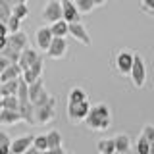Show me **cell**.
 Segmentation results:
<instances>
[{"mask_svg":"<svg viewBox=\"0 0 154 154\" xmlns=\"http://www.w3.org/2000/svg\"><path fill=\"white\" fill-rule=\"evenodd\" d=\"M89 112H91L89 100H83V102H67V119H69L71 125L85 123Z\"/></svg>","mask_w":154,"mask_h":154,"instance_id":"2","label":"cell"},{"mask_svg":"<svg viewBox=\"0 0 154 154\" xmlns=\"http://www.w3.org/2000/svg\"><path fill=\"white\" fill-rule=\"evenodd\" d=\"M94 4H96V6H104L106 0H94Z\"/></svg>","mask_w":154,"mask_h":154,"instance_id":"39","label":"cell"},{"mask_svg":"<svg viewBox=\"0 0 154 154\" xmlns=\"http://www.w3.org/2000/svg\"><path fill=\"white\" fill-rule=\"evenodd\" d=\"M133 154H137V152H133Z\"/></svg>","mask_w":154,"mask_h":154,"instance_id":"43","label":"cell"},{"mask_svg":"<svg viewBox=\"0 0 154 154\" xmlns=\"http://www.w3.org/2000/svg\"><path fill=\"white\" fill-rule=\"evenodd\" d=\"M85 125L93 131H106L112 125V110L106 102H98L91 106V112L85 119Z\"/></svg>","mask_w":154,"mask_h":154,"instance_id":"1","label":"cell"},{"mask_svg":"<svg viewBox=\"0 0 154 154\" xmlns=\"http://www.w3.org/2000/svg\"><path fill=\"white\" fill-rule=\"evenodd\" d=\"M42 66H45V56H41L38 60L33 64L29 69H23V73H21V79L25 81L27 85H31V83H35L37 79H41L42 77Z\"/></svg>","mask_w":154,"mask_h":154,"instance_id":"8","label":"cell"},{"mask_svg":"<svg viewBox=\"0 0 154 154\" xmlns=\"http://www.w3.org/2000/svg\"><path fill=\"white\" fill-rule=\"evenodd\" d=\"M135 152H137V154H150V143H148V139H146V135H144V133H141L137 137Z\"/></svg>","mask_w":154,"mask_h":154,"instance_id":"21","label":"cell"},{"mask_svg":"<svg viewBox=\"0 0 154 154\" xmlns=\"http://www.w3.org/2000/svg\"><path fill=\"white\" fill-rule=\"evenodd\" d=\"M96 150L98 154H116V139H98Z\"/></svg>","mask_w":154,"mask_h":154,"instance_id":"17","label":"cell"},{"mask_svg":"<svg viewBox=\"0 0 154 154\" xmlns=\"http://www.w3.org/2000/svg\"><path fill=\"white\" fill-rule=\"evenodd\" d=\"M41 17L45 19L48 25H52V23H56V21H60V19H64L62 2H60V0H48V2L45 4V8H42Z\"/></svg>","mask_w":154,"mask_h":154,"instance_id":"6","label":"cell"},{"mask_svg":"<svg viewBox=\"0 0 154 154\" xmlns=\"http://www.w3.org/2000/svg\"><path fill=\"white\" fill-rule=\"evenodd\" d=\"M133 62H135V52L127 50V48L118 50V54H116V58H114V66H116V69H118V73H122V75L131 73Z\"/></svg>","mask_w":154,"mask_h":154,"instance_id":"4","label":"cell"},{"mask_svg":"<svg viewBox=\"0 0 154 154\" xmlns=\"http://www.w3.org/2000/svg\"><path fill=\"white\" fill-rule=\"evenodd\" d=\"M14 16L19 17V19H25L29 16V8H27V4H16L14 6Z\"/></svg>","mask_w":154,"mask_h":154,"instance_id":"30","label":"cell"},{"mask_svg":"<svg viewBox=\"0 0 154 154\" xmlns=\"http://www.w3.org/2000/svg\"><path fill=\"white\" fill-rule=\"evenodd\" d=\"M50 29H52V35L54 37H67L69 35V23L66 19H60V21L52 23Z\"/></svg>","mask_w":154,"mask_h":154,"instance_id":"19","label":"cell"},{"mask_svg":"<svg viewBox=\"0 0 154 154\" xmlns=\"http://www.w3.org/2000/svg\"><path fill=\"white\" fill-rule=\"evenodd\" d=\"M116 152H131V139L127 133H119L116 137Z\"/></svg>","mask_w":154,"mask_h":154,"instance_id":"18","label":"cell"},{"mask_svg":"<svg viewBox=\"0 0 154 154\" xmlns=\"http://www.w3.org/2000/svg\"><path fill=\"white\" fill-rule=\"evenodd\" d=\"M33 146L38 148L41 152L48 150V139H46V135H38V137H35V141H33Z\"/></svg>","mask_w":154,"mask_h":154,"instance_id":"29","label":"cell"},{"mask_svg":"<svg viewBox=\"0 0 154 154\" xmlns=\"http://www.w3.org/2000/svg\"><path fill=\"white\" fill-rule=\"evenodd\" d=\"M2 102H4V108H6V110H17V112H19V98H17V94L4 96Z\"/></svg>","mask_w":154,"mask_h":154,"instance_id":"26","label":"cell"},{"mask_svg":"<svg viewBox=\"0 0 154 154\" xmlns=\"http://www.w3.org/2000/svg\"><path fill=\"white\" fill-rule=\"evenodd\" d=\"M19 122H21V116H19L17 110H6L4 108L2 112H0V125L10 127V125H16Z\"/></svg>","mask_w":154,"mask_h":154,"instance_id":"15","label":"cell"},{"mask_svg":"<svg viewBox=\"0 0 154 154\" xmlns=\"http://www.w3.org/2000/svg\"><path fill=\"white\" fill-rule=\"evenodd\" d=\"M23 154H41V150H38V148H35V146H31V148H27Z\"/></svg>","mask_w":154,"mask_h":154,"instance_id":"37","label":"cell"},{"mask_svg":"<svg viewBox=\"0 0 154 154\" xmlns=\"http://www.w3.org/2000/svg\"><path fill=\"white\" fill-rule=\"evenodd\" d=\"M45 93H46V89H45V83H42V77H41V79H37L35 83L29 85V100H31L33 104H35Z\"/></svg>","mask_w":154,"mask_h":154,"instance_id":"16","label":"cell"},{"mask_svg":"<svg viewBox=\"0 0 154 154\" xmlns=\"http://www.w3.org/2000/svg\"><path fill=\"white\" fill-rule=\"evenodd\" d=\"M48 154H66L64 146H58V148H48Z\"/></svg>","mask_w":154,"mask_h":154,"instance_id":"35","label":"cell"},{"mask_svg":"<svg viewBox=\"0 0 154 154\" xmlns=\"http://www.w3.org/2000/svg\"><path fill=\"white\" fill-rule=\"evenodd\" d=\"M10 64H12V62H10L6 56H2V54H0V67H2V69H6V67H8Z\"/></svg>","mask_w":154,"mask_h":154,"instance_id":"33","label":"cell"},{"mask_svg":"<svg viewBox=\"0 0 154 154\" xmlns=\"http://www.w3.org/2000/svg\"><path fill=\"white\" fill-rule=\"evenodd\" d=\"M46 139H48V148H58L64 144V141H62V133L56 131V129H52V131L46 133Z\"/></svg>","mask_w":154,"mask_h":154,"instance_id":"22","label":"cell"},{"mask_svg":"<svg viewBox=\"0 0 154 154\" xmlns=\"http://www.w3.org/2000/svg\"><path fill=\"white\" fill-rule=\"evenodd\" d=\"M33 141H35V137H31V135H23V137L14 139L12 141V154H23L27 148L33 146Z\"/></svg>","mask_w":154,"mask_h":154,"instance_id":"14","label":"cell"},{"mask_svg":"<svg viewBox=\"0 0 154 154\" xmlns=\"http://www.w3.org/2000/svg\"><path fill=\"white\" fill-rule=\"evenodd\" d=\"M8 46L12 48V50H25V48L29 46V37L25 35L23 31H17V33H10L8 35Z\"/></svg>","mask_w":154,"mask_h":154,"instance_id":"12","label":"cell"},{"mask_svg":"<svg viewBox=\"0 0 154 154\" xmlns=\"http://www.w3.org/2000/svg\"><path fill=\"white\" fill-rule=\"evenodd\" d=\"M67 48H69V45H67L66 37H54L50 48L46 50V56L50 60H60V58H64L67 54Z\"/></svg>","mask_w":154,"mask_h":154,"instance_id":"7","label":"cell"},{"mask_svg":"<svg viewBox=\"0 0 154 154\" xmlns=\"http://www.w3.org/2000/svg\"><path fill=\"white\" fill-rule=\"evenodd\" d=\"M60 2H62V10H64V19L67 23L81 21V12L77 10L75 0H60Z\"/></svg>","mask_w":154,"mask_h":154,"instance_id":"11","label":"cell"},{"mask_svg":"<svg viewBox=\"0 0 154 154\" xmlns=\"http://www.w3.org/2000/svg\"><path fill=\"white\" fill-rule=\"evenodd\" d=\"M2 98H4V96H0V112L4 110V102H2Z\"/></svg>","mask_w":154,"mask_h":154,"instance_id":"40","label":"cell"},{"mask_svg":"<svg viewBox=\"0 0 154 154\" xmlns=\"http://www.w3.org/2000/svg\"><path fill=\"white\" fill-rule=\"evenodd\" d=\"M0 146H12V139L4 131H0Z\"/></svg>","mask_w":154,"mask_h":154,"instance_id":"32","label":"cell"},{"mask_svg":"<svg viewBox=\"0 0 154 154\" xmlns=\"http://www.w3.org/2000/svg\"><path fill=\"white\" fill-rule=\"evenodd\" d=\"M41 58V54L35 50V48H31V46H27L25 50H21V56H19V62L17 64L21 66V69H29L35 62Z\"/></svg>","mask_w":154,"mask_h":154,"instance_id":"13","label":"cell"},{"mask_svg":"<svg viewBox=\"0 0 154 154\" xmlns=\"http://www.w3.org/2000/svg\"><path fill=\"white\" fill-rule=\"evenodd\" d=\"M6 46H8V35H2L0 37V52H2Z\"/></svg>","mask_w":154,"mask_h":154,"instance_id":"34","label":"cell"},{"mask_svg":"<svg viewBox=\"0 0 154 154\" xmlns=\"http://www.w3.org/2000/svg\"><path fill=\"white\" fill-rule=\"evenodd\" d=\"M2 35H10V31H8V25L4 21H0V37Z\"/></svg>","mask_w":154,"mask_h":154,"instance_id":"36","label":"cell"},{"mask_svg":"<svg viewBox=\"0 0 154 154\" xmlns=\"http://www.w3.org/2000/svg\"><path fill=\"white\" fill-rule=\"evenodd\" d=\"M83 100H89V98H87V93L81 87H73L67 94V102H83Z\"/></svg>","mask_w":154,"mask_h":154,"instance_id":"23","label":"cell"},{"mask_svg":"<svg viewBox=\"0 0 154 154\" xmlns=\"http://www.w3.org/2000/svg\"><path fill=\"white\" fill-rule=\"evenodd\" d=\"M6 25H8V31H10V33H17V31H21V19L16 17V16L12 14V17L6 21Z\"/></svg>","mask_w":154,"mask_h":154,"instance_id":"28","label":"cell"},{"mask_svg":"<svg viewBox=\"0 0 154 154\" xmlns=\"http://www.w3.org/2000/svg\"><path fill=\"white\" fill-rule=\"evenodd\" d=\"M116 154H131V152H116Z\"/></svg>","mask_w":154,"mask_h":154,"instance_id":"41","label":"cell"},{"mask_svg":"<svg viewBox=\"0 0 154 154\" xmlns=\"http://www.w3.org/2000/svg\"><path fill=\"white\" fill-rule=\"evenodd\" d=\"M19 91V79H12L6 83H0V94L8 96V94H17Z\"/></svg>","mask_w":154,"mask_h":154,"instance_id":"20","label":"cell"},{"mask_svg":"<svg viewBox=\"0 0 154 154\" xmlns=\"http://www.w3.org/2000/svg\"><path fill=\"white\" fill-rule=\"evenodd\" d=\"M75 4H77V10L81 12V16H83V14H91L96 8L94 0H75Z\"/></svg>","mask_w":154,"mask_h":154,"instance_id":"25","label":"cell"},{"mask_svg":"<svg viewBox=\"0 0 154 154\" xmlns=\"http://www.w3.org/2000/svg\"><path fill=\"white\" fill-rule=\"evenodd\" d=\"M131 81L137 89H143L144 83H146V64H144L143 56L135 52V62H133V67H131Z\"/></svg>","mask_w":154,"mask_h":154,"instance_id":"5","label":"cell"},{"mask_svg":"<svg viewBox=\"0 0 154 154\" xmlns=\"http://www.w3.org/2000/svg\"><path fill=\"white\" fill-rule=\"evenodd\" d=\"M141 6L148 16H154V0H141Z\"/></svg>","mask_w":154,"mask_h":154,"instance_id":"31","label":"cell"},{"mask_svg":"<svg viewBox=\"0 0 154 154\" xmlns=\"http://www.w3.org/2000/svg\"><path fill=\"white\" fill-rule=\"evenodd\" d=\"M52 38H54V35H52V29H50V25L41 27V29L37 31V35H35L37 48H38V50H42V52H46L48 48H50V45H52Z\"/></svg>","mask_w":154,"mask_h":154,"instance_id":"10","label":"cell"},{"mask_svg":"<svg viewBox=\"0 0 154 154\" xmlns=\"http://www.w3.org/2000/svg\"><path fill=\"white\" fill-rule=\"evenodd\" d=\"M2 71H4V69H2V67H0V77H2Z\"/></svg>","mask_w":154,"mask_h":154,"instance_id":"42","label":"cell"},{"mask_svg":"<svg viewBox=\"0 0 154 154\" xmlns=\"http://www.w3.org/2000/svg\"><path fill=\"white\" fill-rule=\"evenodd\" d=\"M12 6H16V4H27V0H8Z\"/></svg>","mask_w":154,"mask_h":154,"instance_id":"38","label":"cell"},{"mask_svg":"<svg viewBox=\"0 0 154 154\" xmlns=\"http://www.w3.org/2000/svg\"><path fill=\"white\" fill-rule=\"evenodd\" d=\"M141 133L146 135L148 143H150V154H154V125H152V123H146V125L143 127V131H141Z\"/></svg>","mask_w":154,"mask_h":154,"instance_id":"27","label":"cell"},{"mask_svg":"<svg viewBox=\"0 0 154 154\" xmlns=\"http://www.w3.org/2000/svg\"><path fill=\"white\" fill-rule=\"evenodd\" d=\"M69 35L73 37L75 41H79L81 45H85V46H91V35H89L87 27H85L81 21L69 23Z\"/></svg>","mask_w":154,"mask_h":154,"instance_id":"9","label":"cell"},{"mask_svg":"<svg viewBox=\"0 0 154 154\" xmlns=\"http://www.w3.org/2000/svg\"><path fill=\"white\" fill-rule=\"evenodd\" d=\"M56 116V98L50 96V100L45 106H37L35 108V125H46L54 119Z\"/></svg>","mask_w":154,"mask_h":154,"instance_id":"3","label":"cell"},{"mask_svg":"<svg viewBox=\"0 0 154 154\" xmlns=\"http://www.w3.org/2000/svg\"><path fill=\"white\" fill-rule=\"evenodd\" d=\"M14 14V6L8 2V0H0V21L6 23Z\"/></svg>","mask_w":154,"mask_h":154,"instance_id":"24","label":"cell"}]
</instances>
